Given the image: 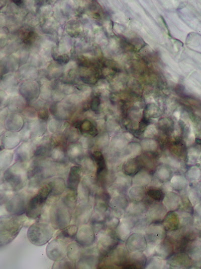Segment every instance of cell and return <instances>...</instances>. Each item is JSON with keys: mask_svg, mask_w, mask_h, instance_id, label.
I'll return each mask as SVG.
<instances>
[{"mask_svg": "<svg viewBox=\"0 0 201 269\" xmlns=\"http://www.w3.org/2000/svg\"><path fill=\"white\" fill-rule=\"evenodd\" d=\"M128 195L132 201H142L145 198V192L142 187H134L130 189Z\"/></svg>", "mask_w": 201, "mask_h": 269, "instance_id": "27", "label": "cell"}, {"mask_svg": "<svg viewBox=\"0 0 201 269\" xmlns=\"http://www.w3.org/2000/svg\"><path fill=\"white\" fill-rule=\"evenodd\" d=\"M167 210L160 202L153 201L149 205L147 214L152 223H158L163 220Z\"/></svg>", "mask_w": 201, "mask_h": 269, "instance_id": "14", "label": "cell"}, {"mask_svg": "<svg viewBox=\"0 0 201 269\" xmlns=\"http://www.w3.org/2000/svg\"><path fill=\"white\" fill-rule=\"evenodd\" d=\"M167 259L168 265L174 268H187L193 264V260L184 252H176Z\"/></svg>", "mask_w": 201, "mask_h": 269, "instance_id": "13", "label": "cell"}, {"mask_svg": "<svg viewBox=\"0 0 201 269\" xmlns=\"http://www.w3.org/2000/svg\"><path fill=\"white\" fill-rule=\"evenodd\" d=\"M118 238L115 231L106 228L97 233L96 248L99 255L105 256L117 244Z\"/></svg>", "mask_w": 201, "mask_h": 269, "instance_id": "5", "label": "cell"}, {"mask_svg": "<svg viewBox=\"0 0 201 269\" xmlns=\"http://www.w3.org/2000/svg\"><path fill=\"white\" fill-rule=\"evenodd\" d=\"M173 187L176 189H181L185 186V180L179 176H176L171 181Z\"/></svg>", "mask_w": 201, "mask_h": 269, "instance_id": "34", "label": "cell"}, {"mask_svg": "<svg viewBox=\"0 0 201 269\" xmlns=\"http://www.w3.org/2000/svg\"><path fill=\"white\" fill-rule=\"evenodd\" d=\"M129 253L123 244L116 245L105 256L102 261L105 263L116 266H123L128 260Z\"/></svg>", "mask_w": 201, "mask_h": 269, "instance_id": "7", "label": "cell"}, {"mask_svg": "<svg viewBox=\"0 0 201 269\" xmlns=\"http://www.w3.org/2000/svg\"><path fill=\"white\" fill-rule=\"evenodd\" d=\"M144 235L147 242L157 245L165 238L166 231L162 224L152 223L147 227Z\"/></svg>", "mask_w": 201, "mask_h": 269, "instance_id": "10", "label": "cell"}, {"mask_svg": "<svg viewBox=\"0 0 201 269\" xmlns=\"http://www.w3.org/2000/svg\"><path fill=\"white\" fill-rule=\"evenodd\" d=\"M147 245L144 235L139 233H132L126 240L125 247L128 252H143Z\"/></svg>", "mask_w": 201, "mask_h": 269, "instance_id": "12", "label": "cell"}, {"mask_svg": "<svg viewBox=\"0 0 201 269\" xmlns=\"http://www.w3.org/2000/svg\"><path fill=\"white\" fill-rule=\"evenodd\" d=\"M30 198L28 195L23 192L13 195L5 204L6 210L9 213L24 214L26 212Z\"/></svg>", "mask_w": 201, "mask_h": 269, "instance_id": "8", "label": "cell"}, {"mask_svg": "<svg viewBox=\"0 0 201 269\" xmlns=\"http://www.w3.org/2000/svg\"><path fill=\"white\" fill-rule=\"evenodd\" d=\"M146 193L149 198L155 201L160 202L162 201L164 196V192L157 189H149L147 191Z\"/></svg>", "mask_w": 201, "mask_h": 269, "instance_id": "31", "label": "cell"}, {"mask_svg": "<svg viewBox=\"0 0 201 269\" xmlns=\"http://www.w3.org/2000/svg\"><path fill=\"white\" fill-rule=\"evenodd\" d=\"M163 226L167 232L179 229V220L177 211H169L163 219Z\"/></svg>", "mask_w": 201, "mask_h": 269, "instance_id": "20", "label": "cell"}, {"mask_svg": "<svg viewBox=\"0 0 201 269\" xmlns=\"http://www.w3.org/2000/svg\"><path fill=\"white\" fill-rule=\"evenodd\" d=\"M26 217L12 213L0 216V248L11 243L24 226Z\"/></svg>", "mask_w": 201, "mask_h": 269, "instance_id": "1", "label": "cell"}, {"mask_svg": "<svg viewBox=\"0 0 201 269\" xmlns=\"http://www.w3.org/2000/svg\"><path fill=\"white\" fill-rule=\"evenodd\" d=\"M138 218L127 213L120 219V223L115 230V235L118 238L125 241L132 233V229Z\"/></svg>", "mask_w": 201, "mask_h": 269, "instance_id": "9", "label": "cell"}, {"mask_svg": "<svg viewBox=\"0 0 201 269\" xmlns=\"http://www.w3.org/2000/svg\"><path fill=\"white\" fill-rule=\"evenodd\" d=\"M15 4L19 5L22 3V1H14Z\"/></svg>", "mask_w": 201, "mask_h": 269, "instance_id": "38", "label": "cell"}, {"mask_svg": "<svg viewBox=\"0 0 201 269\" xmlns=\"http://www.w3.org/2000/svg\"><path fill=\"white\" fill-rule=\"evenodd\" d=\"M76 242L82 247L88 248L91 246L95 240V233L91 226L83 224L78 229L76 237Z\"/></svg>", "mask_w": 201, "mask_h": 269, "instance_id": "11", "label": "cell"}, {"mask_svg": "<svg viewBox=\"0 0 201 269\" xmlns=\"http://www.w3.org/2000/svg\"><path fill=\"white\" fill-rule=\"evenodd\" d=\"M156 246L154 244L147 242L146 247L143 251L147 257L155 254Z\"/></svg>", "mask_w": 201, "mask_h": 269, "instance_id": "36", "label": "cell"}, {"mask_svg": "<svg viewBox=\"0 0 201 269\" xmlns=\"http://www.w3.org/2000/svg\"><path fill=\"white\" fill-rule=\"evenodd\" d=\"M80 169L78 167L71 168L67 181V186L70 190L76 191L80 179Z\"/></svg>", "mask_w": 201, "mask_h": 269, "instance_id": "21", "label": "cell"}, {"mask_svg": "<svg viewBox=\"0 0 201 269\" xmlns=\"http://www.w3.org/2000/svg\"><path fill=\"white\" fill-rule=\"evenodd\" d=\"M54 230L50 224L36 222L28 228L27 238L33 245L42 246L50 241L54 235Z\"/></svg>", "mask_w": 201, "mask_h": 269, "instance_id": "3", "label": "cell"}, {"mask_svg": "<svg viewBox=\"0 0 201 269\" xmlns=\"http://www.w3.org/2000/svg\"><path fill=\"white\" fill-rule=\"evenodd\" d=\"M2 147L0 146V151L2 150Z\"/></svg>", "mask_w": 201, "mask_h": 269, "instance_id": "39", "label": "cell"}, {"mask_svg": "<svg viewBox=\"0 0 201 269\" xmlns=\"http://www.w3.org/2000/svg\"><path fill=\"white\" fill-rule=\"evenodd\" d=\"M180 229H186L193 226V216L191 213L183 209L177 211Z\"/></svg>", "mask_w": 201, "mask_h": 269, "instance_id": "26", "label": "cell"}, {"mask_svg": "<svg viewBox=\"0 0 201 269\" xmlns=\"http://www.w3.org/2000/svg\"><path fill=\"white\" fill-rule=\"evenodd\" d=\"M12 160L10 153L3 152L0 153V176L5 169L9 165Z\"/></svg>", "mask_w": 201, "mask_h": 269, "instance_id": "29", "label": "cell"}, {"mask_svg": "<svg viewBox=\"0 0 201 269\" xmlns=\"http://www.w3.org/2000/svg\"><path fill=\"white\" fill-rule=\"evenodd\" d=\"M148 205L143 200L132 201L129 203L125 213L139 218L146 213Z\"/></svg>", "mask_w": 201, "mask_h": 269, "instance_id": "17", "label": "cell"}, {"mask_svg": "<svg viewBox=\"0 0 201 269\" xmlns=\"http://www.w3.org/2000/svg\"><path fill=\"white\" fill-rule=\"evenodd\" d=\"M74 209L62 198L52 204L49 210V220L54 229L61 230L69 225Z\"/></svg>", "mask_w": 201, "mask_h": 269, "instance_id": "2", "label": "cell"}, {"mask_svg": "<svg viewBox=\"0 0 201 269\" xmlns=\"http://www.w3.org/2000/svg\"><path fill=\"white\" fill-rule=\"evenodd\" d=\"M138 166L136 162L134 160H129L125 165L124 167V171L128 174H132L135 173L137 170Z\"/></svg>", "mask_w": 201, "mask_h": 269, "instance_id": "33", "label": "cell"}, {"mask_svg": "<svg viewBox=\"0 0 201 269\" xmlns=\"http://www.w3.org/2000/svg\"><path fill=\"white\" fill-rule=\"evenodd\" d=\"M68 242L66 240L56 236L47 246L46 252L47 257L55 261L65 257Z\"/></svg>", "mask_w": 201, "mask_h": 269, "instance_id": "6", "label": "cell"}, {"mask_svg": "<svg viewBox=\"0 0 201 269\" xmlns=\"http://www.w3.org/2000/svg\"><path fill=\"white\" fill-rule=\"evenodd\" d=\"M187 196L192 206L199 202L200 194L197 191L191 189L188 191Z\"/></svg>", "mask_w": 201, "mask_h": 269, "instance_id": "32", "label": "cell"}, {"mask_svg": "<svg viewBox=\"0 0 201 269\" xmlns=\"http://www.w3.org/2000/svg\"><path fill=\"white\" fill-rule=\"evenodd\" d=\"M174 252L173 245L165 237L162 241L156 246L154 255H157L166 259L171 256Z\"/></svg>", "mask_w": 201, "mask_h": 269, "instance_id": "18", "label": "cell"}, {"mask_svg": "<svg viewBox=\"0 0 201 269\" xmlns=\"http://www.w3.org/2000/svg\"><path fill=\"white\" fill-rule=\"evenodd\" d=\"M162 201L167 211H175L181 206V196L173 192H167Z\"/></svg>", "mask_w": 201, "mask_h": 269, "instance_id": "15", "label": "cell"}, {"mask_svg": "<svg viewBox=\"0 0 201 269\" xmlns=\"http://www.w3.org/2000/svg\"><path fill=\"white\" fill-rule=\"evenodd\" d=\"M51 190V184L49 183L42 187L35 195L30 199L25 212L27 217L36 219L41 216Z\"/></svg>", "mask_w": 201, "mask_h": 269, "instance_id": "4", "label": "cell"}, {"mask_svg": "<svg viewBox=\"0 0 201 269\" xmlns=\"http://www.w3.org/2000/svg\"><path fill=\"white\" fill-rule=\"evenodd\" d=\"M83 253L82 247L77 242H71L67 245L66 256L75 262L79 259Z\"/></svg>", "mask_w": 201, "mask_h": 269, "instance_id": "23", "label": "cell"}, {"mask_svg": "<svg viewBox=\"0 0 201 269\" xmlns=\"http://www.w3.org/2000/svg\"><path fill=\"white\" fill-rule=\"evenodd\" d=\"M147 257L143 252H135L129 254L127 263L123 266L124 268H139L144 267Z\"/></svg>", "mask_w": 201, "mask_h": 269, "instance_id": "16", "label": "cell"}, {"mask_svg": "<svg viewBox=\"0 0 201 269\" xmlns=\"http://www.w3.org/2000/svg\"><path fill=\"white\" fill-rule=\"evenodd\" d=\"M73 264H74V262L70 260L68 257L67 259L66 257L55 261L53 266V268H70L74 267Z\"/></svg>", "mask_w": 201, "mask_h": 269, "instance_id": "30", "label": "cell"}, {"mask_svg": "<svg viewBox=\"0 0 201 269\" xmlns=\"http://www.w3.org/2000/svg\"><path fill=\"white\" fill-rule=\"evenodd\" d=\"M167 260L157 255H153L147 257L145 268H165L168 267Z\"/></svg>", "mask_w": 201, "mask_h": 269, "instance_id": "22", "label": "cell"}, {"mask_svg": "<svg viewBox=\"0 0 201 269\" xmlns=\"http://www.w3.org/2000/svg\"><path fill=\"white\" fill-rule=\"evenodd\" d=\"M158 173L160 178L166 180L169 178L170 172L166 168H160L159 169Z\"/></svg>", "mask_w": 201, "mask_h": 269, "instance_id": "37", "label": "cell"}, {"mask_svg": "<svg viewBox=\"0 0 201 269\" xmlns=\"http://www.w3.org/2000/svg\"><path fill=\"white\" fill-rule=\"evenodd\" d=\"M152 223V221L147 213L139 217L132 229V233H139L144 234L147 227Z\"/></svg>", "mask_w": 201, "mask_h": 269, "instance_id": "24", "label": "cell"}, {"mask_svg": "<svg viewBox=\"0 0 201 269\" xmlns=\"http://www.w3.org/2000/svg\"><path fill=\"white\" fill-rule=\"evenodd\" d=\"M11 190L5 183L0 184V206L5 205L11 198Z\"/></svg>", "mask_w": 201, "mask_h": 269, "instance_id": "28", "label": "cell"}, {"mask_svg": "<svg viewBox=\"0 0 201 269\" xmlns=\"http://www.w3.org/2000/svg\"><path fill=\"white\" fill-rule=\"evenodd\" d=\"M78 227L76 225H69L65 228L60 230L56 236L61 237L67 241L75 238Z\"/></svg>", "mask_w": 201, "mask_h": 269, "instance_id": "25", "label": "cell"}, {"mask_svg": "<svg viewBox=\"0 0 201 269\" xmlns=\"http://www.w3.org/2000/svg\"><path fill=\"white\" fill-rule=\"evenodd\" d=\"M200 239L199 237L188 242L185 251L193 261L200 262L201 257Z\"/></svg>", "mask_w": 201, "mask_h": 269, "instance_id": "19", "label": "cell"}, {"mask_svg": "<svg viewBox=\"0 0 201 269\" xmlns=\"http://www.w3.org/2000/svg\"><path fill=\"white\" fill-rule=\"evenodd\" d=\"M136 183L140 185H146L149 181L148 175L145 173H138L136 175Z\"/></svg>", "mask_w": 201, "mask_h": 269, "instance_id": "35", "label": "cell"}]
</instances>
